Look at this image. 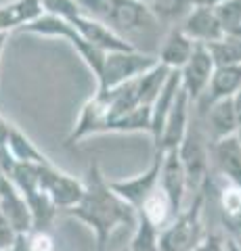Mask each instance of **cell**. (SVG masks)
Segmentation results:
<instances>
[{
	"instance_id": "6da1fadb",
	"label": "cell",
	"mask_w": 241,
	"mask_h": 251,
	"mask_svg": "<svg viewBox=\"0 0 241 251\" xmlns=\"http://www.w3.org/2000/svg\"><path fill=\"white\" fill-rule=\"evenodd\" d=\"M65 214L78 222L86 224L95 232L99 251H105V245L118 228L136 224V209H132L126 201L111 191L99 163L95 161L86 170L82 199Z\"/></svg>"
},
{
	"instance_id": "7a4b0ae2",
	"label": "cell",
	"mask_w": 241,
	"mask_h": 251,
	"mask_svg": "<svg viewBox=\"0 0 241 251\" xmlns=\"http://www.w3.org/2000/svg\"><path fill=\"white\" fill-rule=\"evenodd\" d=\"M86 17L99 21L115 36L130 42V36L147 34L160 21L143 0H76ZM132 44V42H130Z\"/></svg>"
},
{
	"instance_id": "3957f363",
	"label": "cell",
	"mask_w": 241,
	"mask_h": 251,
	"mask_svg": "<svg viewBox=\"0 0 241 251\" xmlns=\"http://www.w3.org/2000/svg\"><path fill=\"white\" fill-rule=\"evenodd\" d=\"M204 191L195 193V199L187 209H181L170 222L160 230L158 251H195L206 237L204 230Z\"/></svg>"
},
{
	"instance_id": "277c9868",
	"label": "cell",
	"mask_w": 241,
	"mask_h": 251,
	"mask_svg": "<svg viewBox=\"0 0 241 251\" xmlns=\"http://www.w3.org/2000/svg\"><path fill=\"white\" fill-rule=\"evenodd\" d=\"M155 65H158V57L147 54L138 49L105 52L103 67L97 75V92L113 90L130 80H136L138 75L149 72Z\"/></svg>"
},
{
	"instance_id": "5b68a950",
	"label": "cell",
	"mask_w": 241,
	"mask_h": 251,
	"mask_svg": "<svg viewBox=\"0 0 241 251\" xmlns=\"http://www.w3.org/2000/svg\"><path fill=\"white\" fill-rule=\"evenodd\" d=\"M23 34H34V36H44V38H61V40H67L69 44L76 49V52L80 54V59L86 63V67L92 72V75H99L101 67H103V59L105 52L92 46L90 42H86L84 38L78 34V31L69 25L65 19H59L55 15L44 13L42 17H38L36 21H32L29 25L21 27Z\"/></svg>"
},
{
	"instance_id": "8992f818",
	"label": "cell",
	"mask_w": 241,
	"mask_h": 251,
	"mask_svg": "<svg viewBox=\"0 0 241 251\" xmlns=\"http://www.w3.org/2000/svg\"><path fill=\"white\" fill-rule=\"evenodd\" d=\"M176 155L181 159V166L185 170L187 191H204L208 182L210 172V149H208V136L204 134L201 126L191 122L187 128V134L176 147Z\"/></svg>"
},
{
	"instance_id": "52a82bcc",
	"label": "cell",
	"mask_w": 241,
	"mask_h": 251,
	"mask_svg": "<svg viewBox=\"0 0 241 251\" xmlns=\"http://www.w3.org/2000/svg\"><path fill=\"white\" fill-rule=\"evenodd\" d=\"M38 184L40 191L53 201L57 211L72 209L84 195V180H78L76 176L59 170L53 161L38 166Z\"/></svg>"
},
{
	"instance_id": "ba28073f",
	"label": "cell",
	"mask_w": 241,
	"mask_h": 251,
	"mask_svg": "<svg viewBox=\"0 0 241 251\" xmlns=\"http://www.w3.org/2000/svg\"><path fill=\"white\" fill-rule=\"evenodd\" d=\"M161 159H164V151L158 149L151 163H149V168H147L143 174H138L134 178H128V180H113V182H109L111 191L126 201L132 209H138L145 203V199L160 186Z\"/></svg>"
},
{
	"instance_id": "9c48e42d",
	"label": "cell",
	"mask_w": 241,
	"mask_h": 251,
	"mask_svg": "<svg viewBox=\"0 0 241 251\" xmlns=\"http://www.w3.org/2000/svg\"><path fill=\"white\" fill-rule=\"evenodd\" d=\"M214 61L210 54L206 44H195V49L191 52V59L185 63L181 69V88L187 92V97L191 99V103H197V99L204 94L208 88V82L214 74Z\"/></svg>"
},
{
	"instance_id": "30bf717a",
	"label": "cell",
	"mask_w": 241,
	"mask_h": 251,
	"mask_svg": "<svg viewBox=\"0 0 241 251\" xmlns=\"http://www.w3.org/2000/svg\"><path fill=\"white\" fill-rule=\"evenodd\" d=\"M178 27L195 44H210V42L220 40L224 36L222 23L218 19V15H216V11L204 4H193L191 11L181 19Z\"/></svg>"
},
{
	"instance_id": "8fae6325",
	"label": "cell",
	"mask_w": 241,
	"mask_h": 251,
	"mask_svg": "<svg viewBox=\"0 0 241 251\" xmlns=\"http://www.w3.org/2000/svg\"><path fill=\"white\" fill-rule=\"evenodd\" d=\"M191 99L187 97V92L183 88H178L176 94V100L170 113L166 117V124H164V130H161V136H160V143L155 147V151H170V149H176L181 145V140L187 134V128L191 124Z\"/></svg>"
},
{
	"instance_id": "7c38bea8",
	"label": "cell",
	"mask_w": 241,
	"mask_h": 251,
	"mask_svg": "<svg viewBox=\"0 0 241 251\" xmlns=\"http://www.w3.org/2000/svg\"><path fill=\"white\" fill-rule=\"evenodd\" d=\"M239 88H241V65L214 67V74H212V77H210V82H208V88L197 99V103H193V105H197L199 115H204L206 109L212 103L231 99Z\"/></svg>"
},
{
	"instance_id": "4fadbf2b",
	"label": "cell",
	"mask_w": 241,
	"mask_h": 251,
	"mask_svg": "<svg viewBox=\"0 0 241 251\" xmlns=\"http://www.w3.org/2000/svg\"><path fill=\"white\" fill-rule=\"evenodd\" d=\"M160 188L168 197L174 216H176L178 211L183 209V201H185V193H187L185 170L176 155V149L164 151V159H161V170H160Z\"/></svg>"
},
{
	"instance_id": "5bb4252c",
	"label": "cell",
	"mask_w": 241,
	"mask_h": 251,
	"mask_svg": "<svg viewBox=\"0 0 241 251\" xmlns=\"http://www.w3.org/2000/svg\"><path fill=\"white\" fill-rule=\"evenodd\" d=\"M212 159L229 184L241 188V138L237 134L212 143Z\"/></svg>"
},
{
	"instance_id": "9a60e30c",
	"label": "cell",
	"mask_w": 241,
	"mask_h": 251,
	"mask_svg": "<svg viewBox=\"0 0 241 251\" xmlns=\"http://www.w3.org/2000/svg\"><path fill=\"white\" fill-rule=\"evenodd\" d=\"M178 88H181V74H178L176 69H170L164 86H161V90L158 92V97H155L153 105H151V132L149 134L153 138V147H158V143H160L161 130H164L166 117L176 100Z\"/></svg>"
},
{
	"instance_id": "2e32d148",
	"label": "cell",
	"mask_w": 241,
	"mask_h": 251,
	"mask_svg": "<svg viewBox=\"0 0 241 251\" xmlns=\"http://www.w3.org/2000/svg\"><path fill=\"white\" fill-rule=\"evenodd\" d=\"M0 211L9 220V224L13 226V230L17 234L32 232V214H29V207L26 199H23V195L13 186L11 180L0 191Z\"/></svg>"
},
{
	"instance_id": "e0dca14e",
	"label": "cell",
	"mask_w": 241,
	"mask_h": 251,
	"mask_svg": "<svg viewBox=\"0 0 241 251\" xmlns=\"http://www.w3.org/2000/svg\"><path fill=\"white\" fill-rule=\"evenodd\" d=\"M42 15V0H13V2L0 4V34H11L13 29H21Z\"/></svg>"
},
{
	"instance_id": "ac0fdd59",
	"label": "cell",
	"mask_w": 241,
	"mask_h": 251,
	"mask_svg": "<svg viewBox=\"0 0 241 251\" xmlns=\"http://www.w3.org/2000/svg\"><path fill=\"white\" fill-rule=\"evenodd\" d=\"M193 49H195V42H193L191 38H187L178 25H172L168 31V36L164 38V44H161L160 52H158V63L168 69L181 72L185 67V63L191 59Z\"/></svg>"
},
{
	"instance_id": "d6986e66",
	"label": "cell",
	"mask_w": 241,
	"mask_h": 251,
	"mask_svg": "<svg viewBox=\"0 0 241 251\" xmlns=\"http://www.w3.org/2000/svg\"><path fill=\"white\" fill-rule=\"evenodd\" d=\"M206 126H208V140L212 138V143L220 138L233 136L239 132V124L235 117V109H233V100H216L206 109Z\"/></svg>"
},
{
	"instance_id": "ffe728a7",
	"label": "cell",
	"mask_w": 241,
	"mask_h": 251,
	"mask_svg": "<svg viewBox=\"0 0 241 251\" xmlns=\"http://www.w3.org/2000/svg\"><path fill=\"white\" fill-rule=\"evenodd\" d=\"M134 132H151V107L138 105L132 111L107 122L103 134H134Z\"/></svg>"
},
{
	"instance_id": "44dd1931",
	"label": "cell",
	"mask_w": 241,
	"mask_h": 251,
	"mask_svg": "<svg viewBox=\"0 0 241 251\" xmlns=\"http://www.w3.org/2000/svg\"><path fill=\"white\" fill-rule=\"evenodd\" d=\"M6 149L13 155L15 161L21 163H36V166H42V163H51V159L46 157L40 149H38L32 138L26 136L17 126H11L9 130V138H6Z\"/></svg>"
},
{
	"instance_id": "7402d4cb",
	"label": "cell",
	"mask_w": 241,
	"mask_h": 251,
	"mask_svg": "<svg viewBox=\"0 0 241 251\" xmlns=\"http://www.w3.org/2000/svg\"><path fill=\"white\" fill-rule=\"evenodd\" d=\"M138 214H143L147 220H149L151 224H155L158 228L161 230L164 226L170 222V220L174 218V211H172V205H170L168 197L164 195V191L158 186L155 191L149 195V197L145 199V203L141 207L136 209Z\"/></svg>"
},
{
	"instance_id": "603a6c76",
	"label": "cell",
	"mask_w": 241,
	"mask_h": 251,
	"mask_svg": "<svg viewBox=\"0 0 241 251\" xmlns=\"http://www.w3.org/2000/svg\"><path fill=\"white\" fill-rule=\"evenodd\" d=\"M216 67L222 65H241V38L224 34L220 40L206 44Z\"/></svg>"
},
{
	"instance_id": "cb8c5ba5",
	"label": "cell",
	"mask_w": 241,
	"mask_h": 251,
	"mask_svg": "<svg viewBox=\"0 0 241 251\" xmlns=\"http://www.w3.org/2000/svg\"><path fill=\"white\" fill-rule=\"evenodd\" d=\"M158 241H160V228L151 224L143 214L136 211V224H134V234L130 241V251H158Z\"/></svg>"
},
{
	"instance_id": "d4e9b609",
	"label": "cell",
	"mask_w": 241,
	"mask_h": 251,
	"mask_svg": "<svg viewBox=\"0 0 241 251\" xmlns=\"http://www.w3.org/2000/svg\"><path fill=\"white\" fill-rule=\"evenodd\" d=\"M193 4H195V0H151L147 6L151 9L158 21H176L183 19Z\"/></svg>"
},
{
	"instance_id": "484cf974",
	"label": "cell",
	"mask_w": 241,
	"mask_h": 251,
	"mask_svg": "<svg viewBox=\"0 0 241 251\" xmlns=\"http://www.w3.org/2000/svg\"><path fill=\"white\" fill-rule=\"evenodd\" d=\"M222 226L227 230V241L241 249V211L222 214Z\"/></svg>"
},
{
	"instance_id": "4316f807",
	"label": "cell",
	"mask_w": 241,
	"mask_h": 251,
	"mask_svg": "<svg viewBox=\"0 0 241 251\" xmlns=\"http://www.w3.org/2000/svg\"><path fill=\"white\" fill-rule=\"evenodd\" d=\"M29 247L32 251H53V239L49 237V232L32 230L29 232Z\"/></svg>"
},
{
	"instance_id": "83f0119b",
	"label": "cell",
	"mask_w": 241,
	"mask_h": 251,
	"mask_svg": "<svg viewBox=\"0 0 241 251\" xmlns=\"http://www.w3.org/2000/svg\"><path fill=\"white\" fill-rule=\"evenodd\" d=\"M195 251H227V243L218 234H206L195 247Z\"/></svg>"
},
{
	"instance_id": "f1b7e54d",
	"label": "cell",
	"mask_w": 241,
	"mask_h": 251,
	"mask_svg": "<svg viewBox=\"0 0 241 251\" xmlns=\"http://www.w3.org/2000/svg\"><path fill=\"white\" fill-rule=\"evenodd\" d=\"M17 237V232L13 230V226L9 224V220L2 216V211H0V251H6V247L11 245Z\"/></svg>"
},
{
	"instance_id": "f546056e",
	"label": "cell",
	"mask_w": 241,
	"mask_h": 251,
	"mask_svg": "<svg viewBox=\"0 0 241 251\" xmlns=\"http://www.w3.org/2000/svg\"><path fill=\"white\" fill-rule=\"evenodd\" d=\"M6 251H32V247H29V232L27 234H17L15 241L6 247Z\"/></svg>"
},
{
	"instance_id": "4dcf8cb0",
	"label": "cell",
	"mask_w": 241,
	"mask_h": 251,
	"mask_svg": "<svg viewBox=\"0 0 241 251\" xmlns=\"http://www.w3.org/2000/svg\"><path fill=\"white\" fill-rule=\"evenodd\" d=\"M11 126H13V124L6 122L4 117H2V113H0V147H6V138H9Z\"/></svg>"
},
{
	"instance_id": "1f68e13d",
	"label": "cell",
	"mask_w": 241,
	"mask_h": 251,
	"mask_svg": "<svg viewBox=\"0 0 241 251\" xmlns=\"http://www.w3.org/2000/svg\"><path fill=\"white\" fill-rule=\"evenodd\" d=\"M233 100V109H235V117H237V124H239V130H241V88L231 97Z\"/></svg>"
},
{
	"instance_id": "d6a6232c",
	"label": "cell",
	"mask_w": 241,
	"mask_h": 251,
	"mask_svg": "<svg viewBox=\"0 0 241 251\" xmlns=\"http://www.w3.org/2000/svg\"><path fill=\"white\" fill-rule=\"evenodd\" d=\"M222 2H227V0H197L195 4H204V6H210V9H216V6Z\"/></svg>"
},
{
	"instance_id": "836d02e7",
	"label": "cell",
	"mask_w": 241,
	"mask_h": 251,
	"mask_svg": "<svg viewBox=\"0 0 241 251\" xmlns=\"http://www.w3.org/2000/svg\"><path fill=\"white\" fill-rule=\"evenodd\" d=\"M6 40H9V34H0V59H2V52H4Z\"/></svg>"
},
{
	"instance_id": "e575fe53",
	"label": "cell",
	"mask_w": 241,
	"mask_h": 251,
	"mask_svg": "<svg viewBox=\"0 0 241 251\" xmlns=\"http://www.w3.org/2000/svg\"><path fill=\"white\" fill-rule=\"evenodd\" d=\"M6 182H9V176H6V174H4V172H2V170H0V191H2V186H4Z\"/></svg>"
},
{
	"instance_id": "d590c367",
	"label": "cell",
	"mask_w": 241,
	"mask_h": 251,
	"mask_svg": "<svg viewBox=\"0 0 241 251\" xmlns=\"http://www.w3.org/2000/svg\"><path fill=\"white\" fill-rule=\"evenodd\" d=\"M224 243H227V251H241L237 245H233V243H229L227 239H224Z\"/></svg>"
},
{
	"instance_id": "8d00e7d4",
	"label": "cell",
	"mask_w": 241,
	"mask_h": 251,
	"mask_svg": "<svg viewBox=\"0 0 241 251\" xmlns=\"http://www.w3.org/2000/svg\"><path fill=\"white\" fill-rule=\"evenodd\" d=\"M143 2H145V4H149V2H151V0H143Z\"/></svg>"
},
{
	"instance_id": "74e56055",
	"label": "cell",
	"mask_w": 241,
	"mask_h": 251,
	"mask_svg": "<svg viewBox=\"0 0 241 251\" xmlns=\"http://www.w3.org/2000/svg\"><path fill=\"white\" fill-rule=\"evenodd\" d=\"M122 251H130V249H122Z\"/></svg>"
},
{
	"instance_id": "f35d334b",
	"label": "cell",
	"mask_w": 241,
	"mask_h": 251,
	"mask_svg": "<svg viewBox=\"0 0 241 251\" xmlns=\"http://www.w3.org/2000/svg\"><path fill=\"white\" fill-rule=\"evenodd\" d=\"M195 2H197V0H195Z\"/></svg>"
}]
</instances>
